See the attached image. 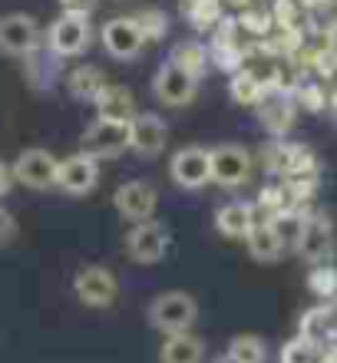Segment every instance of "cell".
I'll use <instances>...</instances> for the list:
<instances>
[{
	"instance_id": "cell-23",
	"label": "cell",
	"mask_w": 337,
	"mask_h": 363,
	"mask_svg": "<svg viewBox=\"0 0 337 363\" xmlns=\"http://www.w3.org/2000/svg\"><path fill=\"white\" fill-rule=\"evenodd\" d=\"M228 354L238 363H265V340L255 334H238L228 344Z\"/></svg>"
},
{
	"instance_id": "cell-18",
	"label": "cell",
	"mask_w": 337,
	"mask_h": 363,
	"mask_svg": "<svg viewBox=\"0 0 337 363\" xmlns=\"http://www.w3.org/2000/svg\"><path fill=\"white\" fill-rule=\"evenodd\" d=\"M258 119L268 133H288L291 119H294V106L284 93H275V89H265V96L258 99Z\"/></svg>"
},
{
	"instance_id": "cell-1",
	"label": "cell",
	"mask_w": 337,
	"mask_h": 363,
	"mask_svg": "<svg viewBox=\"0 0 337 363\" xmlns=\"http://www.w3.org/2000/svg\"><path fill=\"white\" fill-rule=\"evenodd\" d=\"M195 317H199V304L185 291H165L149 304V324L162 334H182L195 324Z\"/></svg>"
},
{
	"instance_id": "cell-28",
	"label": "cell",
	"mask_w": 337,
	"mask_h": 363,
	"mask_svg": "<svg viewBox=\"0 0 337 363\" xmlns=\"http://www.w3.org/2000/svg\"><path fill=\"white\" fill-rule=\"evenodd\" d=\"M13 231H17V225H13V218H10L7 208H0V245L7 238H13Z\"/></svg>"
},
{
	"instance_id": "cell-15",
	"label": "cell",
	"mask_w": 337,
	"mask_h": 363,
	"mask_svg": "<svg viewBox=\"0 0 337 363\" xmlns=\"http://www.w3.org/2000/svg\"><path fill=\"white\" fill-rule=\"evenodd\" d=\"M331 251H334V225L324 215H308L298 238V255L304 261H311V264H318V261L328 258Z\"/></svg>"
},
{
	"instance_id": "cell-8",
	"label": "cell",
	"mask_w": 337,
	"mask_h": 363,
	"mask_svg": "<svg viewBox=\"0 0 337 363\" xmlns=\"http://www.w3.org/2000/svg\"><path fill=\"white\" fill-rule=\"evenodd\" d=\"M165 251H169V231L153 218L136 221V228L126 235V255L136 264H155L165 258Z\"/></svg>"
},
{
	"instance_id": "cell-19",
	"label": "cell",
	"mask_w": 337,
	"mask_h": 363,
	"mask_svg": "<svg viewBox=\"0 0 337 363\" xmlns=\"http://www.w3.org/2000/svg\"><path fill=\"white\" fill-rule=\"evenodd\" d=\"M205 360V344L189 330L182 334H165V344L159 350V363H202Z\"/></svg>"
},
{
	"instance_id": "cell-5",
	"label": "cell",
	"mask_w": 337,
	"mask_h": 363,
	"mask_svg": "<svg viewBox=\"0 0 337 363\" xmlns=\"http://www.w3.org/2000/svg\"><path fill=\"white\" fill-rule=\"evenodd\" d=\"M169 175L179 189H202L212 182V152L202 149V145H185L179 152L172 155V162H169Z\"/></svg>"
},
{
	"instance_id": "cell-7",
	"label": "cell",
	"mask_w": 337,
	"mask_h": 363,
	"mask_svg": "<svg viewBox=\"0 0 337 363\" xmlns=\"http://www.w3.org/2000/svg\"><path fill=\"white\" fill-rule=\"evenodd\" d=\"M57 175H60V159L47 149H23L13 162V179L27 189H53L57 185Z\"/></svg>"
},
{
	"instance_id": "cell-30",
	"label": "cell",
	"mask_w": 337,
	"mask_h": 363,
	"mask_svg": "<svg viewBox=\"0 0 337 363\" xmlns=\"http://www.w3.org/2000/svg\"><path fill=\"white\" fill-rule=\"evenodd\" d=\"M215 363H238V360H235V357H231V354H222V357H219V360H215Z\"/></svg>"
},
{
	"instance_id": "cell-24",
	"label": "cell",
	"mask_w": 337,
	"mask_h": 363,
	"mask_svg": "<svg viewBox=\"0 0 337 363\" xmlns=\"http://www.w3.org/2000/svg\"><path fill=\"white\" fill-rule=\"evenodd\" d=\"M172 60L175 63H182L189 73H195V77H202L205 67H209V53H205L202 43H179V47L172 50Z\"/></svg>"
},
{
	"instance_id": "cell-27",
	"label": "cell",
	"mask_w": 337,
	"mask_h": 363,
	"mask_svg": "<svg viewBox=\"0 0 337 363\" xmlns=\"http://www.w3.org/2000/svg\"><path fill=\"white\" fill-rule=\"evenodd\" d=\"M99 0H60V7H63V13H93L96 10Z\"/></svg>"
},
{
	"instance_id": "cell-22",
	"label": "cell",
	"mask_w": 337,
	"mask_h": 363,
	"mask_svg": "<svg viewBox=\"0 0 337 363\" xmlns=\"http://www.w3.org/2000/svg\"><path fill=\"white\" fill-rule=\"evenodd\" d=\"M265 83H261L255 73H248V69H241V73H235V79H231V99L241 106H258V99L265 96Z\"/></svg>"
},
{
	"instance_id": "cell-6",
	"label": "cell",
	"mask_w": 337,
	"mask_h": 363,
	"mask_svg": "<svg viewBox=\"0 0 337 363\" xmlns=\"http://www.w3.org/2000/svg\"><path fill=\"white\" fill-rule=\"evenodd\" d=\"M89 40H93V27L87 13H63L47 33L53 57H79L89 47Z\"/></svg>"
},
{
	"instance_id": "cell-10",
	"label": "cell",
	"mask_w": 337,
	"mask_h": 363,
	"mask_svg": "<svg viewBox=\"0 0 337 363\" xmlns=\"http://www.w3.org/2000/svg\"><path fill=\"white\" fill-rule=\"evenodd\" d=\"M113 205L116 211L123 215L126 221H145L155 215V205H159V191L143 179H133V182H123L113 195Z\"/></svg>"
},
{
	"instance_id": "cell-21",
	"label": "cell",
	"mask_w": 337,
	"mask_h": 363,
	"mask_svg": "<svg viewBox=\"0 0 337 363\" xmlns=\"http://www.w3.org/2000/svg\"><path fill=\"white\" fill-rule=\"evenodd\" d=\"M106 86V77L99 67H77L67 77V89L73 99H83V103H96V96Z\"/></svg>"
},
{
	"instance_id": "cell-13",
	"label": "cell",
	"mask_w": 337,
	"mask_h": 363,
	"mask_svg": "<svg viewBox=\"0 0 337 363\" xmlns=\"http://www.w3.org/2000/svg\"><path fill=\"white\" fill-rule=\"evenodd\" d=\"M99 182V159L89 152H77V155H67L60 159V175H57V185L67 195H89L96 189Z\"/></svg>"
},
{
	"instance_id": "cell-11",
	"label": "cell",
	"mask_w": 337,
	"mask_h": 363,
	"mask_svg": "<svg viewBox=\"0 0 337 363\" xmlns=\"http://www.w3.org/2000/svg\"><path fill=\"white\" fill-rule=\"evenodd\" d=\"M40 47V27L27 13H7L0 17V50L7 57H30Z\"/></svg>"
},
{
	"instance_id": "cell-29",
	"label": "cell",
	"mask_w": 337,
	"mask_h": 363,
	"mask_svg": "<svg viewBox=\"0 0 337 363\" xmlns=\"http://www.w3.org/2000/svg\"><path fill=\"white\" fill-rule=\"evenodd\" d=\"M13 165H7V162H0V199L10 191V185H13Z\"/></svg>"
},
{
	"instance_id": "cell-17",
	"label": "cell",
	"mask_w": 337,
	"mask_h": 363,
	"mask_svg": "<svg viewBox=\"0 0 337 363\" xmlns=\"http://www.w3.org/2000/svg\"><path fill=\"white\" fill-rule=\"evenodd\" d=\"M255 205L251 201H225L222 208L215 211V228L222 231L225 238H241L245 241V235L251 231V225H255Z\"/></svg>"
},
{
	"instance_id": "cell-16",
	"label": "cell",
	"mask_w": 337,
	"mask_h": 363,
	"mask_svg": "<svg viewBox=\"0 0 337 363\" xmlns=\"http://www.w3.org/2000/svg\"><path fill=\"white\" fill-rule=\"evenodd\" d=\"M245 245H248V255L261 264H271V261H278L284 255V238H281V231L275 221H255L251 231L245 235Z\"/></svg>"
},
{
	"instance_id": "cell-4",
	"label": "cell",
	"mask_w": 337,
	"mask_h": 363,
	"mask_svg": "<svg viewBox=\"0 0 337 363\" xmlns=\"http://www.w3.org/2000/svg\"><path fill=\"white\" fill-rule=\"evenodd\" d=\"M129 145V123H119V119H103L99 116L96 123L87 125L83 133V152L96 155V159H116L123 155Z\"/></svg>"
},
{
	"instance_id": "cell-12",
	"label": "cell",
	"mask_w": 337,
	"mask_h": 363,
	"mask_svg": "<svg viewBox=\"0 0 337 363\" xmlns=\"http://www.w3.org/2000/svg\"><path fill=\"white\" fill-rule=\"evenodd\" d=\"M149 43L143 27L136 23V17H116L103 27V47L113 60H136Z\"/></svg>"
},
{
	"instance_id": "cell-20",
	"label": "cell",
	"mask_w": 337,
	"mask_h": 363,
	"mask_svg": "<svg viewBox=\"0 0 337 363\" xmlns=\"http://www.w3.org/2000/svg\"><path fill=\"white\" fill-rule=\"evenodd\" d=\"M96 113L103 119H119V123H133L136 119V99L126 86H103L96 96Z\"/></svg>"
},
{
	"instance_id": "cell-25",
	"label": "cell",
	"mask_w": 337,
	"mask_h": 363,
	"mask_svg": "<svg viewBox=\"0 0 337 363\" xmlns=\"http://www.w3.org/2000/svg\"><path fill=\"white\" fill-rule=\"evenodd\" d=\"M136 23L143 27L145 40H162L165 30H169V20H165L162 10H143V13H136Z\"/></svg>"
},
{
	"instance_id": "cell-9",
	"label": "cell",
	"mask_w": 337,
	"mask_h": 363,
	"mask_svg": "<svg viewBox=\"0 0 337 363\" xmlns=\"http://www.w3.org/2000/svg\"><path fill=\"white\" fill-rule=\"evenodd\" d=\"M251 175V152L245 145H219L212 149V182L222 189H241Z\"/></svg>"
},
{
	"instance_id": "cell-2",
	"label": "cell",
	"mask_w": 337,
	"mask_h": 363,
	"mask_svg": "<svg viewBox=\"0 0 337 363\" xmlns=\"http://www.w3.org/2000/svg\"><path fill=\"white\" fill-rule=\"evenodd\" d=\"M195 89H199V77L189 73L182 63H175L172 57L159 67V73L153 79V93L165 106H189L195 99Z\"/></svg>"
},
{
	"instance_id": "cell-14",
	"label": "cell",
	"mask_w": 337,
	"mask_h": 363,
	"mask_svg": "<svg viewBox=\"0 0 337 363\" xmlns=\"http://www.w3.org/2000/svg\"><path fill=\"white\" fill-rule=\"evenodd\" d=\"M165 139H169V129L155 113H136V119L129 123V145H133L136 155L143 159H153L165 149Z\"/></svg>"
},
{
	"instance_id": "cell-3",
	"label": "cell",
	"mask_w": 337,
	"mask_h": 363,
	"mask_svg": "<svg viewBox=\"0 0 337 363\" xmlns=\"http://www.w3.org/2000/svg\"><path fill=\"white\" fill-rule=\"evenodd\" d=\"M73 294L87 307H113L116 297H119V281L103 264H87L73 277Z\"/></svg>"
},
{
	"instance_id": "cell-26",
	"label": "cell",
	"mask_w": 337,
	"mask_h": 363,
	"mask_svg": "<svg viewBox=\"0 0 337 363\" xmlns=\"http://www.w3.org/2000/svg\"><path fill=\"white\" fill-rule=\"evenodd\" d=\"M308 350L311 347L304 344V340L284 347V363H314V354H308Z\"/></svg>"
}]
</instances>
